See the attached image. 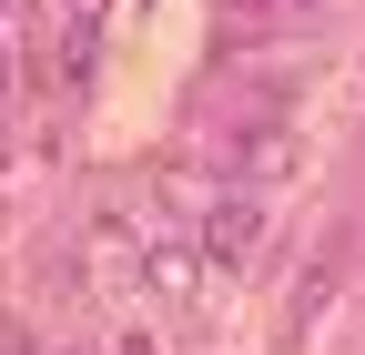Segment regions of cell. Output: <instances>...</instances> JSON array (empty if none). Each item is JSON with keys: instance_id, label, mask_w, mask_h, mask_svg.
Wrapping results in <instances>:
<instances>
[{"instance_id": "6da1fadb", "label": "cell", "mask_w": 365, "mask_h": 355, "mask_svg": "<svg viewBox=\"0 0 365 355\" xmlns=\"http://www.w3.org/2000/svg\"><path fill=\"white\" fill-rule=\"evenodd\" d=\"M81 284L91 294H132V284H153V244L132 213H91L81 224Z\"/></svg>"}, {"instance_id": "7a4b0ae2", "label": "cell", "mask_w": 365, "mask_h": 355, "mask_svg": "<svg viewBox=\"0 0 365 355\" xmlns=\"http://www.w3.org/2000/svg\"><path fill=\"white\" fill-rule=\"evenodd\" d=\"M203 264H213V274H244V264L264 254V193H244V183H223L213 203H203Z\"/></svg>"}, {"instance_id": "3957f363", "label": "cell", "mask_w": 365, "mask_h": 355, "mask_svg": "<svg viewBox=\"0 0 365 355\" xmlns=\"http://www.w3.org/2000/svg\"><path fill=\"white\" fill-rule=\"evenodd\" d=\"M294 163H304V143H294L284 122H244V132H234V183H244V193L294 183Z\"/></svg>"}, {"instance_id": "277c9868", "label": "cell", "mask_w": 365, "mask_h": 355, "mask_svg": "<svg viewBox=\"0 0 365 355\" xmlns=\"http://www.w3.org/2000/svg\"><path fill=\"white\" fill-rule=\"evenodd\" d=\"M203 274H213V264H203V244H182V234H153V294H163V304H182Z\"/></svg>"}, {"instance_id": "5b68a950", "label": "cell", "mask_w": 365, "mask_h": 355, "mask_svg": "<svg viewBox=\"0 0 365 355\" xmlns=\"http://www.w3.org/2000/svg\"><path fill=\"white\" fill-rule=\"evenodd\" d=\"M335 274H345V244H314V264H304V284H294V325H314V315H325V294H335Z\"/></svg>"}, {"instance_id": "8992f818", "label": "cell", "mask_w": 365, "mask_h": 355, "mask_svg": "<svg viewBox=\"0 0 365 355\" xmlns=\"http://www.w3.org/2000/svg\"><path fill=\"white\" fill-rule=\"evenodd\" d=\"M102 355H163V345H153V335H143V325H122V335H112V345H102Z\"/></svg>"}, {"instance_id": "52a82bcc", "label": "cell", "mask_w": 365, "mask_h": 355, "mask_svg": "<svg viewBox=\"0 0 365 355\" xmlns=\"http://www.w3.org/2000/svg\"><path fill=\"white\" fill-rule=\"evenodd\" d=\"M193 355H234V345H193Z\"/></svg>"}]
</instances>
